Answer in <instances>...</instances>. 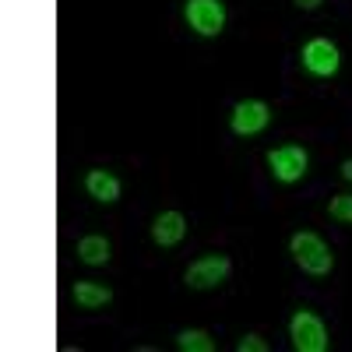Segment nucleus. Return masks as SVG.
Returning <instances> with one entry per match:
<instances>
[{
	"label": "nucleus",
	"instance_id": "nucleus-1",
	"mask_svg": "<svg viewBox=\"0 0 352 352\" xmlns=\"http://www.w3.org/2000/svg\"><path fill=\"white\" fill-rule=\"evenodd\" d=\"M289 250H292V257H296V264H300L307 275H328L331 264H335L328 243L320 240L317 232H296L292 243H289Z\"/></svg>",
	"mask_w": 352,
	"mask_h": 352
},
{
	"label": "nucleus",
	"instance_id": "nucleus-2",
	"mask_svg": "<svg viewBox=\"0 0 352 352\" xmlns=\"http://www.w3.org/2000/svg\"><path fill=\"white\" fill-rule=\"evenodd\" d=\"M289 338L296 352H324L328 349V331H324V320L310 310H296L289 320Z\"/></svg>",
	"mask_w": 352,
	"mask_h": 352
},
{
	"label": "nucleus",
	"instance_id": "nucleus-3",
	"mask_svg": "<svg viewBox=\"0 0 352 352\" xmlns=\"http://www.w3.org/2000/svg\"><path fill=\"white\" fill-rule=\"evenodd\" d=\"M229 268L232 264H229L226 254H208V257H197L184 272V282L190 289H215V285H222L229 278Z\"/></svg>",
	"mask_w": 352,
	"mask_h": 352
},
{
	"label": "nucleus",
	"instance_id": "nucleus-4",
	"mask_svg": "<svg viewBox=\"0 0 352 352\" xmlns=\"http://www.w3.org/2000/svg\"><path fill=\"white\" fill-rule=\"evenodd\" d=\"M272 124V106L268 102H261V99H243L232 106V134H240V138H250V134H261L264 127Z\"/></svg>",
	"mask_w": 352,
	"mask_h": 352
},
{
	"label": "nucleus",
	"instance_id": "nucleus-5",
	"mask_svg": "<svg viewBox=\"0 0 352 352\" xmlns=\"http://www.w3.org/2000/svg\"><path fill=\"white\" fill-rule=\"evenodd\" d=\"M187 21L197 36H219L222 32V25H226V8H222V0H187V8H184Z\"/></svg>",
	"mask_w": 352,
	"mask_h": 352
},
{
	"label": "nucleus",
	"instance_id": "nucleus-6",
	"mask_svg": "<svg viewBox=\"0 0 352 352\" xmlns=\"http://www.w3.org/2000/svg\"><path fill=\"white\" fill-rule=\"evenodd\" d=\"M268 166H272V173H275V180L296 184V180H303L310 159H307V152L300 148V144H282V148H272V152H268Z\"/></svg>",
	"mask_w": 352,
	"mask_h": 352
},
{
	"label": "nucleus",
	"instance_id": "nucleus-7",
	"mask_svg": "<svg viewBox=\"0 0 352 352\" xmlns=\"http://www.w3.org/2000/svg\"><path fill=\"white\" fill-rule=\"evenodd\" d=\"M303 67L314 74V78H331L342 64V56H338V46L331 39H310L303 46Z\"/></svg>",
	"mask_w": 352,
	"mask_h": 352
},
{
	"label": "nucleus",
	"instance_id": "nucleus-8",
	"mask_svg": "<svg viewBox=\"0 0 352 352\" xmlns=\"http://www.w3.org/2000/svg\"><path fill=\"white\" fill-rule=\"evenodd\" d=\"M187 236V219L180 215V212H162V215H155V222H152V240L159 243V247H176Z\"/></svg>",
	"mask_w": 352,
	"mask_h": 352
},
{
	"label": "nucleus",
	"instance_id": "nucleus-9",
	"mask_svg": "<svg viewBox=\"0 0 352 352\" xmlns=\"http://www.w3.org/2000/svg\"><path fill=\"white\" fill-rule=\"evenodd\" d=\"M85 190H88V197H96L102 204L120 201V180H116L113 173H106V169H92V173H88L85 176Z\"/></svg>",
	"mask_w": 352,
	"mask_h": 352
},
{
	"label": "nucleus",
	"instance_id": "nucleus-10",
	"mask_svg": "<svg viewBox=\"0 0 352 352\" xmlns=\"http://www.w3.org/2000/svg\"><path fill=\"white\" fill-rule=\"evenodd\" d=\"M74 300L85 310H99V307H106L113 300V289H106L99 282H74Z\"/></svg>",
	"mask_w": 352,
	"mask_h": 352
},
{
	"label": "nucleus",
	"instance_id": "nucleus-11",
	"mask_svg": "<svg viewBox=\"0 0 352 352\" xmlns=\"http://www.w3.org/2000/svg\"><path fill=\"white\" fill-rule=\"evenodd\" d=\"M78 257L85 264H106L109 261V240L106 236H81L78 240Z\"/></svg>",
	"mask_w": 352,
	"mask_h": 352
},
{
	"label": "nucleus",
	"instance_id": "nucleus-12",
	"mask_svg": "<svg viewBox=\"0 0 352 352\" xmlns=\"http://www.w3.org/2000/svg\"><path fill=\"white\" fill-rule=\"evenodd\" d=\"M176 345H180L184 352H212V349H215L212 335H208V331H201V328H187V331H180V335H176Z\"/></svg>",
	"mask_w": 352,
	"mask_h": 352
},
{
	"label": "nucleus",
	"instance_id": "nucleus-13",
	"mask_svg": "<svg viewBox=\"0 0 352 352\" xmlns=\"http://www.w3.org/2000/svg\"><path fill=\"white\" fill-rule=\"evenodd\" d=\"M328 212H331V219H335V222L352 226V194H338V197H331Z\"/></svg>",
	"mask_w": 352,
	"mask_h": 352
},
{
	"label": "nucleus",
	"instance_id": "nucleus-14",
	"mask_svg": "<svg viewBox=\"0 0 352 352\" xmlns=\"http://www.w3.org/2000/svg\"><path fill=\"white\" fill-rule=\"evenodd\" d=\"M236 349H240V352H268V342L257 338V335H243V338L236 342Z\"/></svg>",
	"mask_w": 352,
	"mask_h": 352
},
{
	"label": "nucleus",
	"instance_id": "nucleus-15",
	"mask_svg": "<svg viewBox=\"0 0 352 352\" xmlns=\"http://www.w3.org/2000/svg\"><path fill=\"white\" fill-rule=\"evenodd\" d=\"M342 176L352 184V159H345V162H342Z\"/></svg>",
	"mask_w": 352,
	"mask_h": 352
},
{
	"label": "nucleus",
	"instance_id": "nucleus-16",
	"mask_svg": "<svg viewBox=\"0 0 352 352\" xmlns=\"http://www.w3.org/2000/svg\"><path fill=\"white\" fill-rule=\"evenodd\" d=\"M296 4H300V8H303V11H314V8H317V4H320V0H296Z\"/></svg>",
	"mask_w": 352,
	"mask_h": 352
}]
</instances>
